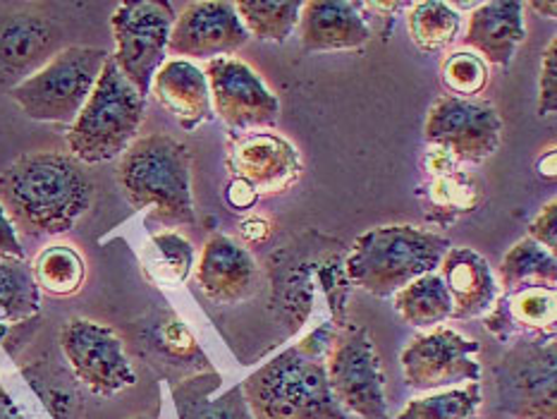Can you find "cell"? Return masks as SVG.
<instances>
[{
	"mask_svg": "<svg viewBox=\"0 0 557 419\" xmlns=\"http://www.w3.org/2000/svg\"><path fill=\"white\" fill-rule=\"evenodd\" d=\"M94 183L75 156L32 151L0 175V204L29 237L63 235L91 209Z\"/></svg>",
	"mask_w": 557,
	"mask_h": 419,
	"instance_id": "cell-1",
	"label": "cell"
},
{
	"mask_svg": "<svg viewBox=\"0 0 557 419\" xmlns=\"http://www.w3.org/2000/svg\"><path fill=\"white\" fill-rule=\"evenodd\" d=\"M337 323L325 321L239 383L253 419H352L329 383L325 357Z\"/></svg>",
	"mask_w": 557,
	"mask_h": 419,
	"instance_id": "cell-2",
	"label": "cell"
},
{
	"mask_svg": "<svg viewBox=\"0 0 557 419\" xmlns=\"http://www.w3.org/2000/svg\"><path fill=\"white\" fill-rule=\"evenodd\" d=\"M117 185L135 211H151L165 227L197 221L191 199V151L168 135L137 137L120 156Z\"/></svg>",
	"mask_w": 557,
	"mask_h": 419,
	"instance_id": "cell-3",
	"label": "cell"
},
{
	"mask_svg": "<svg viewBox=\"0 0 557 419\" xmlns=\"http://www.w3.org/2000/svg\"><path fill=\"white\" fill-rule=\"evenodd\" d=\"M450 239L419 225H379L361 233L345 261L347 275L373 297H393L411 281L438 271Z\"/></svg>",
	"mask_w": 557,
	"mask_h": 419,
	"instance_id": "cell-4",
	"label": "cell"
},
{
	"mask_svg": "<svg viewBox=\"0 0 557 419\" xmlns=\"http://www.w3.org/2000/svg\"><path fill=\"white\" fill-rule=\"evenodd\" d=\"M144 111L147 96L132 87L113 58H108L91 96L65 135L70 156L82 165L120 159L137 139Z\"/></svg>",
	"mask_w": 557,
	"mask_h": 419,
	"instance_id": "cell-5",
	"label": "cell"
},
{
	"mask_svg": "<svg viewBox=\"0 0 557 419\" xmlns=\"http://www.w3.org/2000/svg\"><path fill=\"white\" fill-rule=\"evenodd\" d=\"M111 53L94 46H67L10 89L22 113L36 123L72 125L99 82Z\"/></svg>",
	"mask_w": 557,
	"mask_h": 419,
	"instance_id": "cell-6",
	"label": "cell"
},
{
	"mask_svg": "<svg viewBox=\"0 0 557 419\" xmlns=\"http://www.w3.org/2000/svg\"><path fill=\"white\" fill-rule=\"evenodd\" d=\"M495 400L512 419H557L555 338L515 341L493 369Z\"/></svg>",
	"mask_w": 557,
	"mask_h": 419,
	"instance_id": "cell-7",
	"label": "cell"
},
{
	"mask_svg": "<svg viewBox=\"0 0 557 419\" xmlns=\"http://www.w3.org/2000/svg\"><path fill=\"white\" fill-rule=\"evenodd\" d=\"M325 371L337 405L349 417L391 419L381 355L373 335L364 326L359 323L337 326L325 357Z\"/></svg>",
	"mask_w": 557,
	"mask_h": 419,
	"instance_id": "cell-8",
	"label": "cell"
},
{
	"mask_svg": "<svg viewBox=\"0 0 557 419\" xmlns=\"http://www.w3.org/2000/svg\"><path fill=\"white\" fill-rule=\"evenodd\" d=\"M175 10L165 0H127L111 17L117 70L141 96L151 91V82L165 63L168 39L175 24Z\"/></svg>",
	"mask_w": 557,
	"mask_h": 419,
	"instance_id": "cell-9",
	"label": "cell"
},
{
	"mask_svg": "<svg viewBox=\"0 0 557 419\" xmlns=\"http://www.w3.org/2000/svg\"><path fill=\"white\" fill-rule=\"evenodd\" d=\"M505 123L491 101L457 99L445 94L435 99L423 125L429 147L443 149L459 163H483L500 149Z\"/></svg>",
	"mask_w": 557,
	"mask_h": 419,
	"instance_id": "cell-10",
	"label": "cell"
},
{
	"mask_svg": "<svg viewBox=\"0 0 557 419\" xmlns=\"http://www.w3.org/2000/svg\"><path fill=\"white\" fill-rule=\"evenodd\" d=\"M60 350L75 379L94 395L111 398L137 383L123 338L99 321L82 317L65 321L60 329Z\"/></svg>",
	"mask_w": 557,
	"mask_h": 419,
	"instance_id": "cell-11",
	"label": "cell"
},
{
	"mask_svg": "<svg viewBox=\"0 0 557 419\" xmlns=\"http://www.w3.org/2000/svg\"><path fill=\"white\" fill-rule=\"evenodd\" d=\"M481 345L455 329L438 326L414 335L399 353V367L409 389L445 391L465 383H479Z\"/></svg>",
	"mask_w": 557,
	"mask_h": 419,
	"instance_id": "cell-12",
	"label": "cell"
},
{
	"mask_svg": "<svg viewBox=\"0 0 557 419\" xmlns=\"http://www.w3.org/2000/svg\"><path fill=\"white\" fill-rule=\"evenodd\" d=\"M209 82L211 108L233 135L269 130L281 115V101L265 87L259 72L239 58H215L203 67Z\"/></svg>",
	"mask_w": 557,
	"mask_h": 419,
	"instance_id": "cell-13",
	"label": "cell"
},
{
	"mask_svg": "<svg viewBox=\"0 0 557 419\" xmlns=\"http://www.w3.org/2000/svg\"><path fill=\"white\" fill-rule=\"evenodd\" d=\"M227 168L235 180L247 183L257 197L283 195L295 187L305 171L301 153L293 141L271 130L230 135Z\"/></svg>",
	"mask_w": 557,
	"mask_h": 419,
	"instance_id": "cell-14",
	"label": "cell"
},
{
	"mask_svg": "<svg viewBox=\"0 0 557 419\" xmlns=\"http://www.w3.org/2000/svg\"><path fill=\"white\" fill-rule=\"evenodd\" d=\"M249 41L235 3L227 0H199L187 3L175 17L168 39V53L177 60L233 58Z\"/></svg>",
	"mask_w": 557,
	"mask_h": 419,
	"instance_id": "cell-15",
	"label": "cell"
},
{
	"mask_svg": "<svg viewBox=\"0 0 557 419\" xmlns=\"http://www.w3.org/2000/svg\"><path fill=\"white\" fill-rule=\"evenodd\" d=\"M201 293L215 305L245 303L259 287V263L247 247L227 235H213L194 263Z\"/></svg>",
	"mask_w": 557,
	"mask_h": 419,
	"instance_id": "cell-16",
	"label": "cell"
},
{
	"mask_svg": "<svg viewBox=\"0 0 557 419\" xmlns=\"http://www.w3.org/2000/svg\"><path fill=\"white\" fill-rule=\"evenodd\" d=\"M483 321L495 338L503 343L555 338L557 287L524 285L500 293Z\"/></svg>",
	"mask_w": 557,
	"mask_h": 419,
	"instance_id": "cell-17",
	"label": "cell"
},
{
	"mask_svg": "<svg viewBox=\"0 0 557 419\" xmlns=\"http://www.w3.org/2000/svg\"><path fill=\"white\" fill-rule=\"evenodd\" d=\"M364 3L349 0H307L299 12V41L307 53L355 51L371 41L373 27Z\"/></svg>",
	"mask_w": 557,
	"mask_h": 419,
	"instance_id": "cell-18",
	"label": "cell"
},
{
	"mask_svg": "<svg viewBox=\"0 0 557 419\" xmlns=\"http://www.w3.org/2000/svg\"><path fill=\"white\" fill-rule=\"evenodd\" d=\"M58 44L60 29L51 20L32 12L0 17V82L27 79L60 51Z\"/></svg>",
	"mask_w": 557,
	"mask_h": 419,
	"instance_id": "cell-19",
	"label": "cell"
},
{
	"mask_svg": "<svg viewBox=\"0 0 557 419\" xmlns=\"http://www.w3.org/2000/svg\"><path fill=\"white\" fill-rule=\"evenodd\" d=\"M527 5L517 0H491L479 3L469 12L465 44L469 51H474L486 60L488 65L510 67L519 51V46L527 41Z\"/></svg>",
	"mask_w": 557,
	"mask_h": 419,
	"instance_id": "cell-20",
	"label": "cell"
},
{
	"mask_svg": "<svg viewBox=\"0 0 557 419\" xmlns=\"http://www.w3.org/2000/svg\"><path fill=\"white\" fill-rule=\"evenodd\" d=\"M438 273L453 297V319H483L500 297L488 259L471 247L447 249Z\"/></svg>",
	"mask_w": 557,
	"mask_h": 419,
	"instance_id": "cell-21",
	"label": "cell"
},
{
	"mask_svg": "<svg viewBox=\"0 0 557 419\" xmlns=\"http://www.w3.org/2000/svg\"><path fill=\"white\" fill-rule=\"evenodd\" d=\"M151 91L185 132H194L213 118L209 82L203 70L191 60H165L163 67L156 72Z\"/></svg>",
	"mask_w": 557,
	"mask_h": 419,
	"instance_id": "cell-22",
	"label": "cell"
},
{
	"mask_svg": "<svg viewBox=\"0 0 557 419\" xmlns=\"http://www.w3.org/2000/svg\"><path fill=\"white\" fill-rule=\"evenodd\" d=\"M221 386L223 377L213 367L171 381L177 419H253L242 389L235 386L215 398Z\"/></svg>",
	"mask_w": 557,
	"mask_h": 419,
	"instance_id": "cell-23",
	"label": "cell"
},
{
	"mask_svg": "<svg viewBox=\"0 0 557 419\" xmlns=\"http://www.w3.org/2000/svg\"><path fill=\"white\" fill-rule=\"evenodd\" d=\"M393 307L411 329L431 331L453 319V297L438 271L421 275L393 295Z\"/></svg>",
	"mask_w": 557,
	"mask_h": 419,
	"instance_id": "cell-24",
	"label": "cell"
},
{
	"mask_svg": "<svg viewBox=\"0 0 557 419\" xmlns=\"http://www.w3.org/2000/svg\"><path fill=\"white\" fill-rule=\"evenodd\" d=\"M141 269L147 279L159 287H180L183 285L197 263V251L191 243L175 231L156 233L141 247Z\"/></svg>",
	"mask_w": 557,
	"mask_h": 419,
	"instance_id": "cell-25",
	"label": "cell"
},
{
	"mask_svg": "<svg viewBox=\"0 0 557 419\" xmlns=\"http://www.w3.org/2000/svg\"><path fill=\"white\" fill-rule=\"evenodd\" d=\"M149 345L156 359H163L165 369H177L180 379L197 374V371L211 369L209 359L201 353V347L194 343L189 329L175 315L161 319L149 333Z\"/></svg>",
	"mask_w": 557,
	"mask_h": 419,
	"instance_id": "cell-26",
	"label": "cell"
},
{
	"mask_svg": "<svg viewBox=\"0 0 557 419\" xmlns=\"http://www.w3.org/2000/svg\"><path fill=\"white\" fill-rule=\"evenodd\" d=\"M503 293L524 285H557V261L546 247L529 237L515 243L503 257L500 273L495 275Z\"/></svg>",
	"mask_w": 557,
	"mask_h": 419,
	"instance_id": "cell-27",
	"label": "cell"
},
{
	"mask_svg": "<svg viewBox=\"0 0 557 419\" xmlns=\"http://www.w3.org/2000/svg\"><path fill=\"white\" fill-rule=\"evenodd\" d=\"M32 273L41 293L70 297L82 291L84 279H87V263L72 245H51L36 255Z\"/></svg>",
	"mask_w": 557,
	"mask_h": 419,
	"instance_id": "cell-28",
	"label": "cell"
},
{
	"mask_svg": "<svg viewBox=\"0 0 557 419\" xmlns=\"http://www.w3.org/2000/svg\"><path fill=\"white\" fill-rule=\"evenodd\" d=\"M407 27L419 51L431 56L445 51L457 39L459 27H462V15L450 3L423 0V3L409 5Z\"/></svg>",
	"mask_w": 557,
	"mask_h": 419,
	"instance_id": "cell-29",
	"label": "cell"
},
{
	"mask_svg": "<svg viewBox=\"0 0 557 419\" xmlns=\"http://www.w3.org/2000/svg\"><path fill=\"white\" fill-rule=\"evenodd\" d=\"M235 10L249 36L285 44L299 24L301 0H239Z\"/></svg>",
	"mask_w": 557,
	"mask_h": 419,
	"instance_id": "cell-30",
	"label": "cell"
},
{
	"mask_svg": "<svg viewBox=\"0 0 557 419\" xmlns=\"http://www.w3.org/2000/svg\"><path fill=\"white\" fill-rule=\"evenodd\" d=\"M39 311L41 291L29 263L22 259H0V319L5 323H22Z\"/></svg>",
	"mask_w": 557,
	"mask_h": 419,
	"instance_id": "cell-31",
	"label": "cell"
},
{
	"mask_svg": "<svg viewBox=\"0 0 557 419\" xmlns=\"http://www.w3.org/2000/svg\"><path fill=\"white\" fill-rule=\"evenodd\" d=\"M481 405V383H465V386L419 395L391 419H479Z\"/></svg>",
	"mask_w": 557,
	"mask_h": 419,
	"instance_id": "cell-32",
	"label": "cell"
},
{
	"mask_svg": "<svg viewBox=\"0 0 557 419\" xmlns=\"http://www.w3.org/2000/svg\"><path fill=\"white\" fill-rule=\"evenodd\" d=\"M441 79L450 96L476 99L488 87L491 67L474 51H455L441 63Z\"/></svg>",
	"mask_w": 557,
	"mask_h": 419,
	"instance_id": "cell-33",
	"label": "cell"
},
{
	"mask_svg": "<svg viewBox=\"0 0 557 419\" xmlns=\"http://www.w3.org/2000/svg\"><path fill=\"white\" fill-rule=\"evenodd\" d=\"M536 111L541 118L555 115L557 111V39H550L541 58Z\"/></svg>",
	"mask_w": 557,
	"mask_h": 419,
	"instance_id": "cell-34",
	"label": "cell"
},
{
	"mask_svg": "<svg viewBox=\"0 0 557 419\" xmlns=\"http://www.w3.org/2000/svg\"><path fill=\"white\" fill-rule=\"evenodd\" d=\"M529 239H534L541 247H546L550 255L557 251V201L550 199L546 207H543L536 219L529 225Z\"/></svg>",
	"mask_w": 557,
	"mask_h": 419,
	"instance_id": "cell-35",
	"label": "cell"
},
{
	"mask_svg": "<svg viewBox=\"0 0 557 419\" xmlns=\"http://www.w3.org/2000/svg\"><path fill=\"white\" fill-rule=\"evenodd\" d=\"M0 259H22L24 261V247L20 243L17 227L10 221L8 211L0 204Z\"/></svg>",
	"mask_w": 557,
	"mask_h": 419,
	"instance_id": "cell-36",
	"label": "cell"
},
{
	"mask_svg": "<svg viewBox=\"0 0 557 419\" xmlns=\"http://www.w3.org/2000/svg\"><path fill=\"white\" fill-rule=\"evenodd\" d=\"M225 197H227V204L233 209H239V211H247V209H251L253 204H257V192H253L247 183H242V180H235L233 177V183L227 185V189H225Z\"/></svg>",
	"mask_w": 557,
	"mask_h": 419,
	"instance_id": "cell-37",
	"label": "cell"
},
{
	"mask_svg": "<svg viewBox=\"0 0 557 419\" xmlns=\"http://www.w3.org/2000/svg\"><path fill=\"white\" fill-rule=\"evenodd\" d=\"M239 235L245 237V243H249V245H259V243H263L265 237L271 235V223L265 221V219H259V215H253V219L242 221V225H239Z\"/></svg>",
	"mask_w": 557,
	"mask_h": 419,
	"instance_id": "cell-38",
	"label": "cell"
},
{
	"mask_svg": "<svg viewBox=\"0 0 557 419\" xmlns=\"http://www.w3.org/2000/svg\"><path fill=\"white\" fill-rule=\"evenodd\" d=\"M0 419H24L15 400H12L10 393L3 389V383H0Z\"/></svg>",
	"mask_w": 557,
	"mask_h": 419,
	"instance_id": "cell-39",
	"label": "cell"
},
{
	"mask_svg": "<svg viewBox=\"0 0 557 419\" xmlns=\"http://www.w3.org/2000/svg\"><path fill=\"white\" fill-rule=\"evenodd\" d=\"M531 10H536L539 15H546L548 20H555L557 15V3H529Z\"/></svg>",
	"mask_w": 557,
	"mask_h": 419,
	"instance_id": "cell-40",
	"label": "cell"
},
{
	"mask_svg": "<svg viewBox=\"0 0 557 419\" xmlns=\"http://www.w3.org/2000/svg\"><path fill=\"white\" fill-rule=\"evenodd\" d=\"M129 419H156V415H137V417H129Z\"/></svg>",
	"mask_w": 557,
	"mask_h": 419,
	"instance_id": "cell-41",
	"label": "cell"
}]
</instances>
